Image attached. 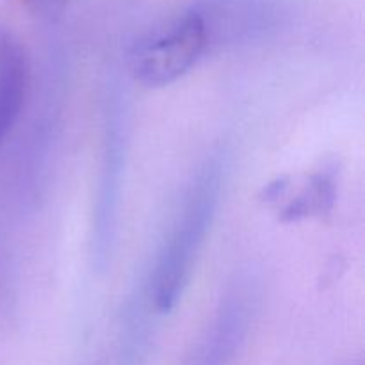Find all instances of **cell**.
<instances>
[{"instance_id":"2","label":"cell","mask_w":365,"mask_h":365,"mask_svg":"<svg viewBox=\"0 0 365 365\" xmlns=\"http://www.w3.org/2000/svg\"><path fill=\"white\" fill-rule=\"evenodd\" d=\"M209 48L205 24L187 11L166 31L143 41L132 53V73L148 88H163L184 77Z\"/></svg>"},{"instance_id":"3","label":"cell","mask_w":365,"mask_h":365,"mask_svg":"<svg viewBox=\"0 0 365 365\" xmlns=\"http://www.w3.org/2000/svg\"><path fill=\"white\" fill-rule=\"evenodd\" d=\"M127 150V123L120 96H114L107 109L106 139H103L102 171L98 178V195L95 203V253L98 264H106L116 232L118 205H120L121 173Z\"/></svg>"},{"instance_id":"1","label":"cell","mask_w":365,"mask_h":365,"mask_svg":"<svg viewBox=\"0 0 365 365\" xmlns=\"http://www.w3.org/2000/svg\"><path fill=\"white\" fill-rule=\"evenodd\" d=\"M223 175L225 164L217 153L198 168L182 196L150 284V294L159 312L173 310L184 294L220 205Z\"/></svg>"},{"instance_id":"4","label":"cell","mask_w":365,"mask_h":365,"mask_svg":"<svg viewBox=\"0 0 365 365\" xmlns=\"http://www.w3.org/2000/svg\"><path fill=\"white\" fill-rule=\"evenodd\" d=\"M264 200L284 223L323 216L335 203V178L328 171L309 175L302 185L282 178L267 185Z\"/></svg>"},{"instance_id":"5","label":"cell","mask_w":365,"mask_h":365,"mask_svg":"<svg viewBox=\"0 0 365 365\" xmlns=\"http://www.w3.org/2000/svg\"><path fill=\"white\" fill-rule=\"evenodd\" d=\"M250 327V305L241 292L228 296L212 327L200 344L191 365H232L245 344Z\"/></svg>"},{"instance_id":"6","label":"cell","mask_w":365,"mask_h":365,"mask_svg":"<svg viewBox=\"0 0 365 365\" xmlns=\"http://www.w3.org/2000/svg\"><path fill=\"white\" fill-rule=\"evenodd\" d=\"M31 82L24 46L0 24V143L20 118Z\"/></svg>"}]
</instances>
